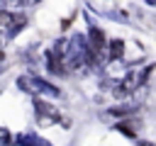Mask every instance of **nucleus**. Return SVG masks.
<instances>
[{"label":"nucleus","instance_id":"obj_1","mask_svg":"<svg viewBox=\"0 0 156 146\" xmlns=\"http://www.w3.org/2000/svg\"><path fill=\"white\" fill-rule=\"evenodd\" d=\"M139 146H156V144H151V141H139Z\"/></svg>","mask_w":156,"mask_h":146}]
</instances>
